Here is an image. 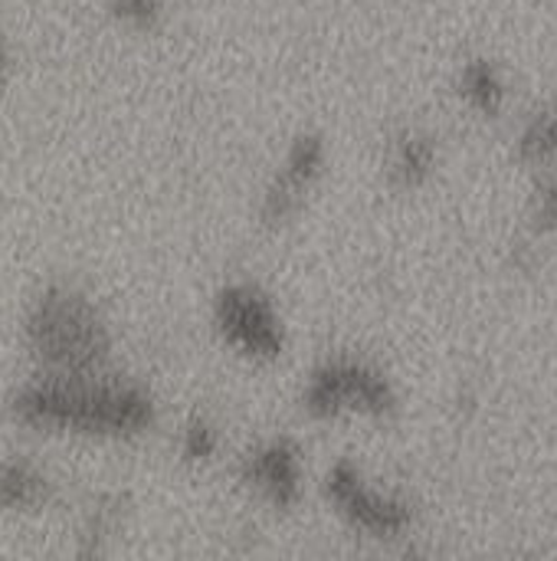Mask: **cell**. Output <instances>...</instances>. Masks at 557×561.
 I'll use <instances>...</instances> for the list:
<instances>
[{
    "mask_svg": "<svg viewBox=\"0 0 557 561\" xmlns=\"http://www.w3.org/2000/svg\"><path fill=\"white\" fill-rule=\"evenodd\" d=\"M7 417L33 434L79 440H141L158 427L161 408L151 388L112 368L95 375H39L20 381L3 404Z\"/></svg>",
    "mask_w": 557,
    "mask_h": 561,
    "instance_id": "1",
    "label": "cell"
},
{
    "mask_svg": "<svg viewBox=\"0 0 557 561\" xmlns=\"http://www.w3.org/2000/svg\"><path fill=\"white\" fill-rule=\"evenodd\" d=\"M20 335L39 375H95L112 368V322L76 283H46L23 309Z\"/></svg>",
    "mask_w": 557,
    "mask_h": 561,
    "instance_id": "2",
    "label": "cell"
},
{
    "mask_svg": "<svg viewBox=\"0 0 557 561\" xmlns=\"http://www.w3.org/2000/svg\"><path fill=\"white\" fill-rule=\"evenodd\" d=\"M210 325L223 348L250 365H276L289 348L286 319L276 299L250 279H233L210 302Z\"/></svg>",
    "mask_w": 557,
    "mask_h": 561,
    "instance_id": "3",
    "label": "cell"
},
{
    "mask_svg": "<svg viewBox=\"0 0 557 561\" xmlns=\"http://www.w3.org/2000/svg\"><path fill=\"white\" fill-rule=\"evenodd\" d=\"M299 404L312 421L387 417L397 408V391L391 378L371 362L328 355L309 371Z\"/></svg>",
    "mask_w": 557,
    "mask_h": 561,
    "instance_id": "4",
    "label": "cell"
},
{
    "mask_svg": "<svg viewBox=\"0 0 557 561\" xmlns=\"http://www.w3.org/2000/svg\"><path fill=\"white\" fill-rule=\"evenodd\" d=\"M328 171V141L318 131H299L286 145L272 178L266 181L256 217L266 230H282L295 224V217L305 210L309 194L318 187V181Z\"/></svg>",
    "mask_w": 557,
    "mask_h": 561,
    "instance_id": "5",
    "label": "cell"
},
{
    "mask_svg": "<svg viewBox=\"0 0 557 561\" xmlns=\"http://www.w3.org/2000/svg\"><path fill=\"white\" fill-rule=\"evenodd\" d=\"M325 500L335 506V513L358 533L374 539H397L414 526V506L404 496L374 490L361 467L348 457L335 460L322 480Z\"/></svg>",
    "mask_w": 557,
    "mask_h": 561,
    "instance_id": "6",
    "label": "cell"
},
{
    "mask_svg": "<svg viewBox=\"0 0 557 561\" xmlns=\"http://www.w3.org/2000/svg\"><path fill=\"white\" fill-rule=\"evenodd\" d=\"M240 486L276 513H289L305 496V454L292 437H266L236 463Z\"/></svg>",
    "mask_w": 557,
    "mask_h": 561,
    "instance_id": "7",
    "label": "cell"
},
{
    "mask_svg": "<svg viewBox=\"0 0 557 561\" xmlns=\"http://www.w3.org/2000/svg\"><path fill=\"white\" fill-rule=\"evenodd\" d=\"M56 500V480L33 457L0 460V513L30 516L43 513Z\"/></svg>",
    "mask_w": 557,
    "mask_h": 561,
    "instance_id": "8",
    "label": "cell"
},
{
    "mask_svg": "<svg viewBox=\"0 0 557 561\" xmlns=\"http://www.w3.org/2000/svg\"><path fill=\"white\" fill-rule=\"evenodd\" d=\"M128 496L118 490H105L89 500L82 519H79V536H76V556L79 559H102L112 552V542L118 539L125 519H128Z\"/></svg>",
    "mask_w": 557,
    "mask_h": 561,
    "instance_id": "9",
    "label": "cell"
},
{
    "mask_svg": "<svg viewBox=\"0 0 557 561\" xmlns=\"http://www.w3.org/2000/svg\"><path fill=\"white\" fill-rule=\"evenodd\" d=\"M437 168V145L420 131H407L391 148V178L401 187H420Z\"/></svg>",
    "mask_w": 557,
    "mask_h": 561,
    "instance_id": "10",
    "label": "cell"
},
{
    "mask_svg": "<svg viewBox=\"0 0 557 561\" xmlns=\"http://www.w3.org/2000/svg\"><path fill=\"white\" fill-rule=\"evenodd\" d=\"M460 92L463 99L483 112V115H499L506 105V79L496 62L489 59H473L460 72Z\"/></svg>",
    "mask_w": 557,
    "mask_h": 561,
    "instance_id": "11",
    "label": "cell"
},
{
    "mask_svg": "<svg viewBox=\"0 0 557 561\" xmlns=\"http://www.w3.org/2000/svg\"><path fill=\"white\" fill-rule=\"evenodd\" d=\"M223 434L207 414H190L177 431V457L187 467H207L220 457Z\"/></svg>",
    "mask_w": 557,
    "mask_h": 561,
    "instance_id": "12",
    "label": "cell"
},
{
    "mask_svg": "<svg viewBox=\"0 0 557 561\" xmlns=\"http://www.w3.org/2000/svg\"><path fill=\"white\" fill-rule=\"evenodd\" d=\"M108 13L115 23L135 33H151L167 16V0H108Z\"/></svg>",
    "mask_w": 557,
    "mask_h": 561,
    "instance_id": "13",
    "label": "cell"
},
{
    "mask_svg": "<svg viewBox=\"0 0 557 561\" xmlns=\"http://www.w3.org/2000/svg\"><path fill=\"white\" fill-rule=\"evenodd\" d=\"M519 151L525 161H535V164L557 161V115H538L535 122H529V128L522 131Z\"/></svg>",
    "mask_w": 557,
    "mask_h": 561,
    "instance_id": "14",
    "label": "cell"
},
{
    "mask_svg": "<svg viewBox=\"0 0 557 561\" xmlns=\"http://www.w3.org/2000/svg\"><path fill=\"white\" fill-rule=\"evenodd\" d=\"M532 220L538 230H555L557 227V184H542L535 194Z\"/></svg>",
    "mask_w": 557,
    "mask_h": 561,
    "instance_id": "15",
    "label": "cell"
},
{
    "mask_svg": "<svg viewBox=\"0 0 557 561\" xmlns=\"http://www.w3.org/2000/svg\"><path fill=\"white\" fill-rule=\"evenodd\" d=\"M10 76H13V53H10V43L0 36V92L7 89Z\"/></svg>",
    "mask_w": 557,
    "mask_h": 561,
    "instance_id": "16",
    "label": "cell"
}]
</instances>
